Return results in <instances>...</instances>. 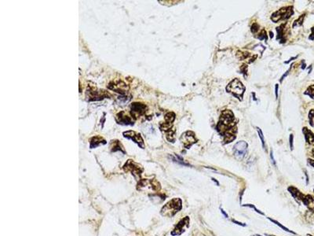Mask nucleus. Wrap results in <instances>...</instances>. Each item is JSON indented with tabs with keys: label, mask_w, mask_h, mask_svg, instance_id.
Segmentation results:
<instances>
[{
	"label": "nucleus",
	"mask_w": 314,
	"mask_h": 236,
	"mask_svg": "<svg viewBox=\"0 0 314 236\" xmlns=\"http://www.w3.org/2000/svg\"><path fill=\"white\" fill-rule=\"evenodd\" d=\"M182 208V202L181 198H175L162 207L160 214L166 217H172Z\"/></svg>",
	"instance_id": "nucleus-1"
},
{
	"label": "nucleus",
	"mask_w": 314,
	"mask_h": 236,
	"mask_svg": "<svg viewBox=\"0 0 314 236\" xmlns=\"http://www.w3.org/2000/svg\"><path fill=\"white\" fill-rule=\"evenodd\" d=\"M228 92L231 93L236 97L239 100L243 99V93L245 91V87L243 85L242 82L238 80V79H234L229 84V85L226 87Z\"/></svg>",
	"instance_id": "nucleus-2"
},
{
	"label": "nucleus",
	"mask_w": 314,
	"mask_h": 236,
	"mask_svg": "<svg viewBox=\"0 0 314 236\" xmlns=\"http://www.w3.org/2000/svg\"><path fill=\"white\" fill-rule=\"evenodd\" d=\"M137 189L141 191L151 190L152 191L157 192L160 191L161 186L156 179H141L138 181Z\"/></svg>",
	"instance_id": "nucleus-3"
},
{
	"label": "nucleus",
	"mask_w": 314,
	"mask_h": 236,
	"mask_svg": "<svg viewBox=\"0 0 314 236\" xmlns=\"http://www.w3.org/2000/svg\"><path fill=\"white\" fill-rule=\"evenodd\" d=\"M124 171L126 172H131L132 175L135 177L137 180H141V173L143 172V169L141 165L135 163L133 160H128L123 166Z\"/></svg>",
	"instance_id": "nucleus-4"
},
{
	"label": "nucleus",
	"mask_w": 314,
	"mask_h": 236,
	"mask_svg": "<svg viewBox=\"0 0 314 236\" xmlns=\"http://www.w3.org/2000/svg\"><path fill=\"white\" fill-rule=\"evenodd\" d=\"M189 224H190V219L188 216H185L176 224V226L171 232V234L173 236H179L182 234L186 231L187 228H189Z\"/></svg>",
	"instance_id": "nucleus-5"
},
{
	"label": "nucleus",
	"mask_w": 314,
	"mask_h": 236,
	"mask_svg": "<svg viewBox=\"0 0 314 236\" xmlns=\"http://www.w3.org/2000/svg\"><path fill=\"white\" fill-rule=\"evenodd\" d=\"M293 14H294V11H293L292 7H290V6L284 7L280 9L278 11L275 12L271 17V19L273 22H277L280 20L288 19Z\"/></svg>",
	"instance_id": "nucleus-6"
},
{
	"label": "nucleus",
	"mask_w": 314,
	"mask_h": 236,
	"mask_svg": "<svg viewBox=\"0 0 314 236\" xmlns=\"http://www.w3.org/2000/svg\"><path fill=\"white\" fill-rule=\"evenodd\" d=\"M247 143L245 141H239L236 143L233 147V152L235 157L239 160H242L245 157L247 150Z\"/></svg>",
	"instance_id": "nucleus-7"
},
{
	"label": "nucleus",
	"mask_w": 314,
	"mask_h": 236,
	"mask_svg": "<svg viewBox=\"0 0 314 236\" xmlns=\"http://www.w3.org/2000/svg\"><path fill=\"white\" fill-rule=\"evenodd\" d=\"M181 141L186 149H189L192 145L196 143L195 134L192 132H186L181 136Z\"/></svg>",
	"instance_id": "nucleus-8"
},
{
	"label": "nucleus",
	"mask_w": 314,
	"mask_h": 236,
	"mask_svg": "<svg viewBox=\"0 0 314 236\" xmlns=\"http://www.w3.org/2000/svg\"><path fill=\"white\" fill-rule=\"evenodd\" d=\"M123 136L127 139H129L133 140L134 143L139 146L140 147L144 149L145 148V145H144V141L143 139L141 137V134H137L133 131H128V132H123Z\"/></svg>",
	"instance_id": "nucleus-9"
},
{
	"label": "nucleus",
	"mask_w": 314,
	"mask_h": 236,
	"mask_svg": "<svg viewBox=\"0 0 314 236\" xmlns=\"http://www.w3.org/2000/svg\"><path fill=\"white\" fill-rule=\"evenodd\" d=\"M108 87L111 90L116 91V92L120 93V94H125L127 90H129V87L123 81H114V82L109 84Z\"/></svg>",
	"instance_id": "nucleus-10"
},
{
	"label": "nucleus",
	"mask_w": 314,
	"mask_h": 236,
	"mask_svg": "<svg viewBox=\"0 0 314 236\" xmlns=\"http://www.w3.org/2000/svg\"><path fill=\"white\" fill-rule=\"evenodd\" d=\"M116 120L118 122V124H123V125H132L133 124V120L130 119V116H127L124 113V112H121L120 113H118L116 115Z\"/></svg>",
	"instance_id": "nucleus-11"
},
{
	"label": "nucleus",
	"mask_w": 314,
	"mask_h": 236,
	"mask_svg": "<svg viewBox=\"0 0 314 236\" xmlns=\"http://www.w3.org/2000/svg\"><path fill=\"white\" fill-rule=\"evenodd\" d=\"M130 110H131V113L136 115H142L145 113V110H146V106L142 103H138V102H133L130 106Z\"/></svg>",
	"instance_id": "nucleus-12"
},
{
	"label": "nucleus",
	"mask_w": 314,
	"mask_h": 236,
	"mask_svg": "<svg viewBox=\"0 0 314 236\" xmlns=\"http://www.w3.org/2000/svg\"><path fill=\"white\" fill-rule=\"evenodd\" d=\"M287 190H288L289 192L291 194V195H292L294 198H295V200L298 201V202H302V201H303V198H304L305 195H303V194H302V193L298 189H297L296 187H289L288 188H287Z\"/></svg>",
	"instance_id": "nucleus-13"
},
{
	"label": "nucleus",
	"mask_w": 314,
	"mask_h": 236,
	"mask_svg": "<svg viewBox=\"0 0 314 236\" xmlns=\"http://www.w3.org/2000/svg\"><path fill=\"white\" fill-rule=\"evenodd\" d=\"M303 204L306 205L310 211H314V197L310 195H305L303 201Z\"/></svg>",
	"instance_id": "nucleus-14"
},
{
	"label": "nucleus",
	"mask_w": 314,
	"mask_h": 236,
	"mask_svg": "<svg viewBox=\"0 0 314 236\" xmlns=\"http://www.w3.org/2000/svg\"><path fill=\"white\" fill-rule=\"evenodd\" d=\"M106 144V141L102 137L100 136H94L90 139V148H96L97 146L100 145H104Z\"/></svg>",
	"instance_id": "nucleus-15"
},
{
	"label": "nucleus",
	"mask_w": 314,
	"mask_h": 236,
	"mask_svg": "<svg viewBox=\"0 0 314 236\" xmlns=\"http://www.w3.org/2000/svg\"><path fill=\"white\" fill-rule=\"evenodd\" d=\"M302 132L305 135V138H306V142L308 143L310 145H314V135L312 134V132L309 130L307 128H304L302 129Z\"/></svg>",
	"instance_id": "nucleus-16"
},
{
	"label": "nucleus",
	"mask_w": 314,
	"mask_h": 236,
	"mask_svg": "<svg viewBox=\"0 0 314 236\" xmlns=\"http://www.w3.org/2000/svg\"><path fill=\"white\" fill-rule=\"evenodd\" d=\"M284 27V25H281L280 27L277 28V33H278L277 39H280L281 43H284L285 42V39H284V28H283Z\"/></svg>",
	"instance_id": "nucleus-17"
},
{
	"label": "nucleus",
	"mask_w": 314,
	"mask_h": 236,
	"mask_svg": "<svg viewBox=\"0 0 314 236\" xmlns=\"http://www.w3.org/2000/svg\"><path fill=\"white\" fill-rule=\"evenodd\" d=\"M164 119L165 120H166V122H168V123H171V124H172V122L174 121L175 119V114L172 112L167 113L165 115Z\"/></svg>",
	"instance_id": "nucleus-18"
},
{
	"label": "nucleus",
	"mask_w": 314,
	"mask_h": 236,
	"mask_svg": "<svg viewBox=\"0 0 314 236\" xmlns=\"http://www.w3.org/2000/svg\"><path fill=\"white\" fill-rule=\"evenodd\" d=\"M268 219H269V220H270L271 222H273V223H274V224H276V225H278V226H279V227H280V228H282L283 230H284V231H287V232H289V233H292V234H295V233H294V231H290V230H289L288 228H286V227H284V226H283V225H282V224H280V223H279V222H278V221H277V220H273V219H271V218H268Z\"/></svg>",
	"instance_id": "nucleus-19"
},
{
	"label": "nucleus",
	"mask_w": 314,
	"mask_h": 236,
	"mask_svg": "<svg viewBox=\"0 0 314 236\" xmlns=\"http://www.w3.org/2000/svg\"><path fill=\"white\" fill-rule=\"evenodd\" d=\"M167 139L169 142H171V143H174L175 139V131H170L169 132H167Z\"/></svg>",
	"instance_id": "nucleus-20"
},
{
	"label": "nucleus",
	"mask_w": 314,
	"mask_h": 236,
	"mask_svg": "<svg viewBox=\"0 0 314 236\" xmlns=\"http://www.w3.org/2000/svg\"><path fill=\"white\" fill-rule=\"evenodd\" d=\"M305 94H308V95H309L311 98H313L314 99V85L310 86L306 90V91L305 92Z\"/></svg>",
	"instance_id": "nucleus-21"
},
{
	"label": "nucleus",
	"mask_w": 314,
	"mask_h": 236,
	"mask_svg": "<svg viewBox=\"0 0 314 236\" xmlns=\"http://www.w3.org/2000/svg\"><path fill=\"white\" fill-rule=\"evenodd\" d=\"M304 17H305V14H303V15L301 16L300 18H298V20H296V21L294 22V24H293V28H294L295 26L302 25V22H303V20H304Z\"/></svg>",
	"instance_id": "nucleus-22"
},
{
	"label": "nucleus",
	"mask_w": 314,
	"mask_h": 236,
	"mask_svg": "<svg viewBox=\"0 0 314 236\" xmlns=\"http://www.w3.org/2000/svg\"><path fill=\"white\" fill-rule=\"evenodd\" d=\"M306 219H307V220L309 221V222L314 221V211H309V212L306 213Z\"/></svg>",
	"instance_id": "nucleus-23"
},
{
	"label": "nucleus",
	"mask_w": 314,
	"mask_h": 236,
	"mask_svg": "<svg viewBox=\"0 0 314 236\" xmlns=\"http://www.w3.org/2000/svg\"><path fill=\"white\" fill-rule=\"evenodd\" d=\"M171 126H172L171 123L166 122V123H163V124H160V128L162 130H163V131H167V130H169L171 128Z\"/></svg>",
	"instance_id": "nucleus-24"
},
{
	"label": "nucleus",
	"mask_w": 314,
	"mask_h": 236,
	"mask_svg": "<svg viewBox=\"0 0 314 236\" xmlns=\"http://www.w3.org/2000/svg\"><path fill=\"white\" fill-rule=\"evenodd\" d=\"M309 118L310 124L314 127V110H312L309 113Z\"/></svg>",
	"instance_id": "nucleus-25"
},
{
	"label": "nucleus",
	"mask_w": 314,
	"mask_h": 236,
	"mask_svg": "<svg viewBox=\"0 0 314 236\" xmlns=\"http://www.w3.org/2000/svg\"><path fill=\"white\" fill-rule=\"evenodd\" d=\"M257 131H258V133L259 137H260V139H261V143H262V146L263 147H265V139H264V136H263L262 132H261V130L259 128H257Z\"/></svg>",
	"instance_id": "nucleus-26"
},
{
	"label": "nucleus",
	"mask_w": 314,
	"mask_h": 236,
	"mask_svg": "<svg viewBox=\"0 0 314 236\" xmlns=\"http://www.w3.org/2000/svg\"><path fill=\"white\" fill-rule=\"evenodd\" d=\"M257 38L260 39V40H261V39H265V40H267L266 31H265V30H262V31H261V33L259 34L258 36H257Z\"/></svg>",
	"instance_id": "nucleus-27"
},
{
	"label": "nucleus",
	"mask_w": 314,
	"mask_h": 236,
	"mask_svg": "<svg viewBox=\"0 0 314 236\" xmlns=\"http://www.w3.org/2000/svg\"><path fill=\"white\" fill-rule=\"evenodd\" d=\"M243 206H246V207H250V208H254V209H255V212H258V213H259V214H261V215H263V216H264V215H265V214H264V213H263V212H261V211H260V210H258V208H256V207H255V205H251V204H247V205H243Z\"/></svg>",
	"instance_id": "nucleus-28"
},
{
	"label": "nucleus",
	"mask_w": 314,
	"mask_h": 236,
	"mask_svg": "<svg viewBox=\"0 0 314 236\" xmlns=\"http://www.w3.org/2000/svg\"><path fill=\"white\" fill-rule=\"evenodd\" d=\"M120 143H119V142H117V143H116L113 146V148H112V151L115 152V151H119V150H120V151H123V149H122L121 148H120Z\"/></svg>",
	"instance_id": "nucleus-29"
},
{
	"label": "nucleus",
	"mask_w": 314,
	"mask_h": 236,
	"mask_svg": "<svg viewBox=\"0 0 314 236\" xmlns=\"http://www.w3.org/2000/svg\"><path fill=\"white\" fill-rule=\"evenodd\" d=\"M259 29V25H258V24L255 23L253 24V25L251 26V31L253 32V33H256L258 31Z\"/></svg>",
	"instance_id": "nucleus-30"
},
{
	"label": "nucleus",
	"mask_w": 314,
	"mask_h": 236,
	"mask_svg": "<svg viewBox=\"0 0 314 236\" xmlns=\"http://www.w3.org/2000/svg\"><path fill=\"white\" fill-rule=\"evenodd\" d=\"M290 149H293V135L290 136Z\"/></svg>",
	"instance_id": "nucleus-31"
},
{
	"label": "nucleus",
	"mask_w": 314,
	"mask_h": 236,
	"mask_svg": "<svg viewBox=\"0 0 314 236\" xmlns=\"http://www.w3.org/2000/svg\"><path fill=\"white\" fill-rule=\"evenodd\" d=\"M232 222H233V223H236V224H238V225H240V226H243V227H245V226H246V224H243V223H241V222H239V221H236V220H232Z\"/></svg>",
	"instance_id": "nucleus-32"
},
{
	"label": "nucleus",
	"mask_w": 314,
	"mask_h": 236,
	"mask_svg": "<svg viewBox=\"0 0 314 236\" xmlns=\"http://www.w3.org/2000/svg\"><path fill=\"white\" fill-rule=\"evenodd\" d=\"M311 31H312V33L309 35V39H314V27L311 28Z\"/></svg>",
	"instance_id": "nucleus-33"
},
{
	"label": "nucleus",
	"mask_w": 314,
	"mask_h": 236,
	"mask_svg": "<svg viewBox=\"0 0 314 236\" xmlns=\"http://www.w3.org/2000/svg\"><path fill=\"white\" fill-rule=\"evenodd\" d=\"M276 91H275V94H276V98H277L278 97V84H276Z\"/></svg>",
	"instance_id": "nucleus-34"
},
{
	"label": "nucleus",
	"mask_w": 314,
	"mask_h": 236,
	"mask_svg": "<svg viewBox=\"0 0 314 236\" xmlns=\"http://www.w3.org/2000/svg\"><path fill=\"white\" fill-rule=\"evenodd\" d=\"M220 209H221V212H222V214H223V215H224V216H226V218H228V217H229V216H228V215H227V214H226V212H225V211H224V210H223V209H222V208H220Z\"/></svg>",
	"instance_id": "nucleus-35"
},
{
	"label": "nucleus",
	"mask_w": 314,
	"mask_h": 236,
	"mask_svg": "<svg viewBox=\"0 0 314 236\" xmlns=\"http://www.w3.org/2000/svg\"><path fill=\"white\" fill-rule=\"evenodd\" d=\"M309 162L310 165H312V167L314 168V160H311V159H309Z\"/></svg>",
	"instance_id": "nucleus-36"
},
{
	"label": "nucleus",
	"mask_w": 314,
	"mask_h": 236,
	"mask_svg": "<svg viewBox=\"0 0 314 236\" xmlns=\"http://www.w3.org/2000/svg\"><path fill=\"white\" fill-rule=\"evenodd\" d=\"M271 159L273 160V163L275 164V159H274V157H273V152H271Z\"/></svg>",
	"instance_id": "nucleus-37"
},
{
	"label": "nucleus",
	"mask_w": 314,
	"mask_h": 236,
	"mask_svg": "<svg viewBox=\"0 0 314 236\" xmlns=\"http://www.w3.org/2000/svg\"><path fill=\"white\" fill-rule=\"evenodd\" d=\"M270 37H271V38H273V32H270Z\"/></svg>",
	"instance_id": "nucleus-38"
},
{
	"label": "nucleus",
	"mask_w": 314,
	"mask_h": 236,
	"mask_svg": "<svg viewBox=\"0 0 314 236\" xmlns=\"http://www.w3.org/2000/svg\"><path fill=\"white\" fill-rule=\"evenodd\" d=\"M253 236H261V235H260V234H255V235H253Z\"/></svg>",
	"instance_id": "nucleus-39"
},
{
	"label": "nucleus",
	"mask_w": 314,
	"mask_h": 236,
	"mask_svg": "<svg viewBox=\"0 0 314 236\" xmlns=\"http://www.w3.org/2000/svg\"><path fill=\"white\" fill-rule=\"evenodd\" d=\"M312 156H313V157H314V151H313V153H312Z\"/></svg>",
	"instance_id": "nucleus-40"
}]
</instances>
